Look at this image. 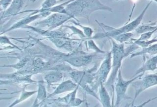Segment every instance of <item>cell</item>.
Returning <instances> with one entry per match:
<instances>
[{"label":"cell","mask_w":157,"mask_h":107,"mask_svg":"<svg viewBox=\"0 0 157 107\" xmlns=\"http://www.w3.org/2000/svg\"><path fill=\"white\" fill-rule=\"evenodd\" d=\"M78 84H77L76 82H75L72 79H68L63 81L55 89V90L52 93H50L47 99H48L50 97H52L56 95L61 94L64 92H71L74 90Z\"/></svg>","instance_id":"8fae6325"},{"label":"cell","mask_w":157,"mask_h":107,"mask_svg":"<svg viewBox=\"0 0 157 107\" xmlns=\"http://www.w3.org/2000/svg\"><path fill=\"white\" fill-rule=\"evenodd\" d=\"M50 14H51V12H47V11L40 12V13H38V14H34V15H31L29 14L26 17L21 18L20 20H19V21H18L17 22L13 24L10 28L7 29L6 31L1 32V35H2L3 33H4L6 32H7V31H12V30H16V29H18V28H24L28 24L33 22V21H34L36 20H37L39 18H44V17L45 18V17H48V15H50Z\"/></svg>","instance_id":"ba28073f"},{"label":"cell","mask_w":157,"mask_h":107,"mask_svg":"<svg viewBox=\"0 0 157 107\" xmlns=\"http://www.w3.org/2000/svg\"><path fill=\"white\" fill-rule=\"evenodd\" d=\"M59 0H45L44 2L40 6V7L38 9H35V10H27L25 11H21L20 12V14H23V13H26V12H31V15H34L38 13L43 12L44 10L47 9L48 8H50L52 7L55 6L56 4L58 2Z\"/></svg>","instance_id":"e0dca14e"},{"label":"cell","mask_w":157,"mask_h":107,"mask_svg":"<svg viewBox=\"0 0 157 107\" xmlns=\"http://www.w3.org/2000/svg\"><path fill=\"white\" fill-rule=\"evenodd\" d=\"M48 38L57 47L65 50H74L75 46L77 44V43H76L75 42L72 43L71 40L67 41V39H63L55 36H52Z\"/></svg>","instance_id":"7c38bea8"},{"label":"cell","mask_w":157,"mask_h":107,"mask_svg":"<svg viewBox=\"0 0 157 107\" xmlns=\"http://www.w3.org/2000/svg\"><path fill=\"white\" fill-rule=\"evenodd\" d=\"M71 22H72L73 23H74L75 25H77V26H80L83 30V33L85 34V35L86 36V39H90V38H91L93 37V34L94 33V31L92 28H91L90 27H88V26H83L81 24H80L78 22H75V21H72L71 20Z\"/></svg>","instance_id":"603a6c76"},{"label":"cell","mask_w":157,"mask_h":107,"mask_svg":"<svg viewBox=\"0 0 157 107\" xmlns=\"http://www.w3.org/2000/svg\"><path fill=\"white\" fill-rule=\"evenodd\" d=\"M131 40L133 42V43L137 44V46H139L142 48H146L152 45L153 44L157 42V38H155L152 39L144 40V41H140V40H138L137 39H132V38Z\"/></svg>","instance_id":"7402d4cb"},{"label":"cell","mask_w":157,"mask_h":107,"mask_svg":"<svg viewBox=\"0 0 157 107\" xmlns=\"http://www.w3.org/2000/svg\"><path fill=\"white\" fill-rule=\"evenodd\" d=\"M63 78V74L58 69H52L46 73L44 76V81L48 87L55 83L60 82Z\"/></svg>","instance_id":"4fadbf2b"},{"label":"cell","mask_w":157,"mask_h":107,"mask_svg":"<svg viewBox=\"0 0 157 107\" xmlns=\"http://www.w3.org/2000/svg\"><path fill=\"white\" fill-rule=\"evenodd\" d=\"M66 14L72 18H85L88 22L90 15L96 10H106L112 12L111 7L102 4L99 0H74L65 7Z\"/></svg>","instance_id":"6da1fadb"},{"label":"cell","mask_w":157,"mask_h":107,"mask_svg":"<svg viewBox=\"0 0 157 107\" xmlns=\"http://www.w3.org/2000/svg\"><path fill=\"white\" fill-rule=\"evenodd\" d=\"M149 1H155L156 4H157V0H149Z\"/></svg>","instance_id":"f1b7e54d"},{"label":"cell","mask_w":157,"mask_h":107,"mask_svg":"<svg viewBox=\"0 0 157 107\" xmlns=\"http://www.w3.org/2000/svg\"><path fill=\"white\" fill-rule=\"evenodd\" d=\"M25 87L26 86H25L23 87V89H22L20 95L19 97L18 98L16 99L11 105H10L9 106H14L18 104L19 103L22 102L23 101H25V100H26L27 98H28L29 97H31L33 95H34V93H36V92H37V90H33V91H26L25 90Z\"/></svg>","instance_id":"d6986e66"},{"label":"cell","mask_w":157,"mask_h":107,"mask_svg":"<svg viewBox=\"0 0 157 107\" xmlns=\"http://www.w3.org/2000/svg\"><path fill=\"white\" fill-rule=\"evenodd\" d=\"M112 51L110 50L106 54L103 61L98 70L95 72V79L91 85L95 92L96 90H98L99 86L101 83H105L107 80V76L112 69Z\"/></svg>","instance_id":"277c9868"},{"label":"cell","mask_w":157,"mask_h":107,"mask_svg":"<svg viewBox=\"0 0 157 107\" xmlns=\"http://www.w3.org/2000/svg\"><path fill=\"white\" fill-rule=\"evenodd\" d=\"M13 0H1L0 5H1V10L2 11L5 10L8 8V7L10 5Z\"/></svg>","instance_id":"83f0119b"},{"label":"cell","mask_w":157,"mask_h":107,"mask_svg":"<svg viewBox=\"0 0 157 107\" xmlns=\"http://www.w3.org/2000/svg\"><path fill=\"white\" fill-rule=\"evenodd\" d=\"M157 31V28H155V30H151V31H147L146 33H142L140 34V36L137 38L138 40H140V41H144V40H148L151 38V37L152 36V35L156 32Z\"/></svg>","instance_id":"484cf974"},{"label":"cell","mask_w":157,"mask_h":107,"mask_svg":"<svg viewBox=\"0 0 157 107\" xmlns=\"http://www.w3.org/2000/svg\"><path fill=\"white\" fill-rule=\"evenodd\" d=\"M157 69V55L149 58L145 61L142 66L139 68L135 73V76L138 74L143 75L145 71H153Z\"/></svg>","instance_id":"5bb4252c"},{"label":"cell","mask_w":157,"mask_h":107,"mask_svg":"<svg viewBox=\"0 0 157 107\" xmlns=\"http://www.w3.org/2000/svg\"><path fill=\"white\" fill-rule=\"evenodd\" d=\"M142 76V74H138L136 76L134 77L129 79L125 80L123 79L122 74H121V68L119 69L117 79L115 81L114 87H115V92L116 93V100L115 102V106H118L120 104V103L124 100L128 98L126 95V92L128 90V86L131 84L136 79L140 78Z\"/></svg>","instance_id":"5b68a950"},{"label":"cell","mask_w":157,"mask_h":107,"mask_svg":"<svg viewBox=\"0 0 157 107\" xmlns=\"http://www.w3.org/2000/svg\"><path fill=\"white\" fill-rule=\"evenodd\" d=\"M64 27H67L69 29H70L72 32H73V34L74 35H78L79 36L80 38H81L82 39H86V36L85 35L83 31H82V30H80V29L77 28V27L74 26V25H72V26H67V25H63Z\"/></svg>","instance_id":"d4e9b609"},{"label":"cell","mask_w":157,"mask_h":107,"mask_svg":"<svg viewBox=\"0 0 157 107\" xmlns=\"http://www.w3.org/2000/svg\"><path fill=\"white\" fill-rule=\"evenodd\" d=\"M131 84L135 90L134 97L131 103V104L133 105L137 97L142 92L148 88L157 85V74H147L140 80L137 81H134Z\"/></svg>","instance_id":"52a82bcc"},{"label":"cell","mask_w":157,"mask_h":107,"mask_svg":"<svg viewBox=\"0 0 157 107\" xmlns=\"http://www.w3.org/2000/svg\"><path fill=\"white\" fill-rule=\"evenodd\" d=\"M151 2H152V1H150V2H148L146 5V6L144 7L143 10L142 11V12L140 14V15L137 18H136L132 21L123 25V26L118 28L109 26L104 25V23H99L96 20V22L102 28V29L104 30L105 33H98L96 35H94V36H93L91 38L92 39H98V38H109L115 35H117V34H119L121 33H129V32H131V31L135 30L139 26L147 9H148V7H149L150 5L151 4Z\"/></svg>","instance_id":"7a4b0ae2"},{"label":"cell","mask_w":157,"mask_h":107,"mask_svg":"<svg viewBox=\"0 0 157 107\" xmlns=\"http://www.w3.org/2000/svg\"><path fill=\"white\" fill-rule=\"evenodd\" d=\"M134 33L132 32L129 33H121L117 35L113 36L109 38H112L115 41H118L119 43H124L125 42H127L129 40H131L132 38L134 36Z\"/></svg>","instance_id":"ffe728a7"},{"label":"cell","mask_w":157,"mask_h":107,"mask_svg":"<svg viewBox=\"0 0 157 107\" xmlns=\"http://www.w3.org/2000/svg\"><path fill=\"white\" fill-rule=\"evenodd\" d=\"M34 1H36V0H34Z\"/></svg>","instance_id":"f546056e"},{"label":"cell","mask_w":157,"mask_h":107,"mask_svg":"<svg viewBox=\"0 0 157 107\" xmlns=\"http://www.w3.org/2000/svg\"><path fill=\"white\" fill-rule=\"evenodd\" d=\"M78 87L79 85L74 90H72V92L69 93L64 97L58 98L55 100V101L59 103L67 104V106H77L80 105L83 101L80 98H76V93L77 92Z\"/></svg>","instance_id":"30bf717a"},{"label":"cell","mask_w":157,"mask_h":107,"mask_svg":"<svg viewBox=\"0 0 157 107\" xmlns=\"http://www.w3.org/2000/svg\"><path fill=\"white\" fill-rule=\"evenodd\" d=\"M112 44V72L109 77V79L105 82V86L113 89H114V84L115 81L117 79L118 73L119 69L121 68L122 61L123 58L126 57L128 55L125 52V49L124 43H117L115 41L112 39L110 38Z\"/></svg>","instance_id":"3957f363"},{"label":"cell","mask_w":157,"mask_h":107,"mask_svg":"<svg viewBox=\"0 0 157 107\" xmlns=\"http://www.w3.org/2000/svg\"><path fill=\"white\" fill-rule=\"evenodd\" d=\"M71 19L72 17L67 14L53 12L44 20L35 23L34 26H37L38 28H47V30H53L60 25H63L65 22Z\"/></svg>","instance_id":"8992f818"},{"label":"cell","mask_w":157,"mask_h":107,"mask_svg":"<svg viewBox=\"0 0 157 107\" xmlns=\"http://www.w3.org/2000/svg\"><path fill=\"white\" fill-rule=\"evenodd\" d=\"M44 80L42 79L37 82L38 85V90L36 98V100L34 102L33 106H39L40 104H43L45 99L47 98V90L45 89V86L44 85Z\"/></svg>","instance_id":"9a60e30c"},{"label":"cell","mask_w":157,"mask_h":107,"mask_svg":"<svg viewBox=\"0 0 157 107\" xmlns=\"http://www.w3.org/2000/svg\"><path fill=\"white\" fill-rule=\"evenodd\" d=\"M104 84L101 83L98 88V93L99 96V101L102 104V106L109 107L112 106V102L110 96L107 91Z\"/></svg>","instance_id":"2e32d148"},{"label":"cell","mask_w":157,"mask_h":107,"mask_svg":"<svg viewBox=\"0 0 157 107\" xmlns=\"http://www.w3.org/2000/svg\"><path fill=\"white\" fill-rule=\"evenodd\" d=\"M146 54H149L150 55H157V42H155L146 48H142V49L139 52L132 53L131 54V58Z\"/></svg>","instance_id":"ac0fdd59"},{"label":"cell","mask_w":157,"mask_h":107,"mask_svg":"<svg viewBox=\"0 0 157 107\" xmlns=\"http://www.w3.org/2000/svg\"><path fill=\"white\" fill-rule=\"evenodd\" d=\"M156 28H157V24H156V23H150V24H145V25H139L134 31L136 32V34L140 35L142 33H146L149 31L153 30Z\"/></svg>","instance_id":"44dd1931"},{"label":"cell","mask_w":157,"mask_h":107,"mask_svg":"<svg viewBox=\"0 0 157 107\" xmlns=\"http://www.w3.org/2000/svg\"><path fill=\"white\" fill-rule=\"evenodd\" d=\"M88 39V41H87V46L88 47V49H91V50H94V51H96V52L98 53H101V54H107L108 52H105V51H104L102 50H101L98 46L97 45L94 43V41L93 40L92 38H90L89 39Z\"/></svg>","instance_id":"cb8c5ba5"},{"label":"cell","mask_w":157,"mask_h":107,"mask_svg":"<svg viewBox=\"0 0 157 107\" xmlns=\"http://www.w3.org/2000/svg\"><path fill=\"white\" fill-rule=\"evenodd\" d=\"M25 0H13L7 9L2 12L1 19L18 15L23 7Z\"/></svg>","instance_id":"9c48e42d"},{"label":"cell","mask_w":157,"mask_h":107,"mask_svg":"<svg viewBox=\"0 0 157 107\" xmlns=\"http://www.w3.org/2000/svg\"><path fill=\"white\" fill-rule=\"evenodd\" d=\"M1 46H3L4 44V45H6V44H9L10 46H11L12 48H15V49H20L19 47H18L17 46H16L15 45H14L13 43L11 42V41L9 40V39L6 37V36H1Z\"/></svg>","instance_id":"4316f807"}]
</instances>
